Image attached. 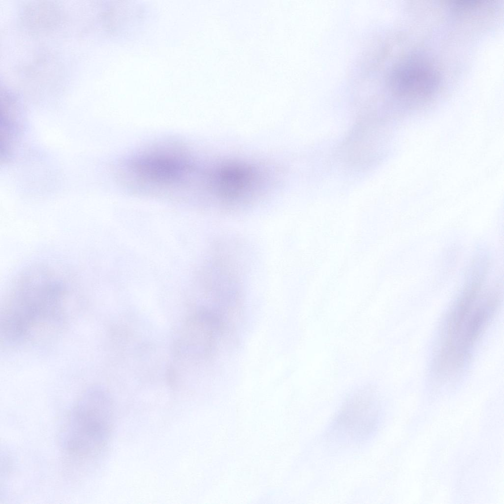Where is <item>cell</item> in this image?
<instances>
[{"label":"cell","mask_w":504,"mask_h":504,"mask_svg":"<svg viewBox=\"0 0 504 504\" xmlns=\"http://www.w3.org/2000/svg\"><path fill=\"white\" fill-rule=\"evenodd\" d=\"M40 264L23 271L14 282L0 315V339L21 345L62 321L69 291L65 275Z\"/></svg>","instance_id":"cell-1"},{"label":"cell","mask_w":504,"mask_h":504,"mask_svg":"<svg viewBox=\"0 0 504 504\" xmlns=\"http://www.w3.org/2000/svg\"><path fill=\"white\" fill-rule=\"evenodd\" d=\"M487 272H472L448 312L435 360L438 376H452L464 367L497 311L500 293L488 285Z\"/></svg>","instance_id":"cell-2"},{"label":"cell","mask_w":504,"mask_h":504,"mask_svg":"<svg viewBox=\"0 0 504 504\" xmlns=\"http://www.w3.org/2000/svg\"><path fill=\"white\" fill-rule=\"evenodd\" d=\"M136 156L122 167L120 177L132 189L156 195L184 196L193 187L195 169L176 147Z\"/></svg>","instance_id":"cell-3"},{"label":"cell","mask_w":504,"mask_h":504,"mask_svg":"<svg viewBox=\"0 0 504 504\" xmlns=\"http://www.w3.org/2000/svg\"><path fill=\"white\" fill-rule=\"evenodd\" d=\"M62 432L63 448L78 457L97 453L106 444L112 421V404L106 391L92 386L72 406Z\"/></svg>","instance_id":"cell-4"},{"label":"cell","mask_w":504,"mask_h":504,"mask_svg":"<svg viewBox=\"0 0 504 504\" xmlns=\"http://www.w3.org/2000/svg\"><path fill=\"white\" fill-rule=\"evenodd\" d=\"M380 404L370 390L360 391L349 397L341 407L333 429L348 441H363L377 429L380 418Z\"/></svg>","instance_id":"cell-5"},{"label":"cell","mask_w":504,"mask_h":504,"mask_svg":"<svg viewBox=\"0 0 504 504\" xmlns=\"http://www.w3.org/2000/svg\"><path fill=\"white\" fill-rule=\"evenodd\" d=\"M440 80L439 73L431 62L419 55H410L394 67L390 84L399 96L416 100L432 94L437 90Z\"/></svg>","instance_id":"cell-6"},{"label":"cell","mask_w":504,"mask_h":504,"mask_svg":"<svg viewBox=\"0 0 504 504\" xmlns=\"http://www.w3.org/2000/svg\"><path fill=\"white\" fill-rule=\"evenodd\" d=\"M212 188L220 195L233 197L252 188L256 182L253 169L239 164H229L218 168L211 176Z\"/></svg>","instance_id":"cell-7"}]
</instances>
